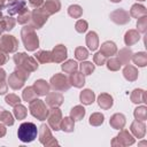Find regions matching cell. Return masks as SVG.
Segmentation results:
<instances>
[{
	"label": "cell",
	"instance_id": "58",
	"mask_svg": "<svg viewBox=\"0 0 147 147\" xmlns=\"http://www.w3.org/2000/svg\"><path fill=\"white\" fill-rule=\"evenodd\" d=\"M2 111H3V108H2V107H0V115H1V113H2Z\"/></svg>",
	"mask_w": 147,
	"mask_h": 147
},
{
	"label": "cell",
	"instance_id": "35",
	"mask_svg": "<svg viewBox=\"0 0 147 147\" xmlns=\"http://www.w3.org/2000/svg\"><path fill=\"white\" fill-rule=\"evenodd\" d=\"M79 69H80V72L84 75V76H88L91 75L94 69H95V64H93L92 62H87V61H82L80 65H79Z\"/></svg>",
	"mask_w": 147,
	"mask_h": 147
},
{
	"label": "cell",
	"instance_id": "23",
	"mask_svg": "<svg viewBox=\"0 0 147 147\" xmlns=\"http://www.w3.org/2000/svg\"><path fill=\"white\" fill-rule=\"evenodd\" d=\"M130 16L133 18H140L144 16H147V9L145 6L140 5V3H134L131 9H130Z\"/></svg>",
	"mask_w": 147,
	"mask_h": 147
},
{
	"label": "cell",
	"instance_id": "9",
	"mask_svg": "<svg viewBox=\"0 0 147 147\" xmlns=\"http://www.w3.org/2000/svg\"><path fill=\"white\" fill-rule=\"evenodd\" d=\"M0 48L7 53H14L18 48L17 39L11 34H3L0 37Z\"/></svg>",
	"mask_w": 147,
	"mask_h": 147
},
{
	"label": "cell",
	"instance_id": "13",
	"mask_svg": "<svg viewBox=\"0 0 147 147\" xmlns=\"http://www.w3.org/2000/svg\"><path fill=\"white\" fill-rule=\"evenodd\" d=\"M109 17H110V20H111L114 23H116V24H118V25H124V24L129 23L130 20H131V18H130L131 16H130L129 11H126V10H124V9H122V8L111 11Z\"/></svg>",
	"mask_w": 147,
	"mask_h": 147
},
{
	"label": "cell",
	"instance_id": "34",
	"mask_svg": "<svg viewBox=\"0 0 147 147\" xmlns=\"http://www.w3.org/2000/svg\"><path fill=\"white\" fill-rule=\"evenodd\" d=\"M85 116V108L83 106H75L70 111V117L74 121H80Z\"/></svg>",
	"mask_w": 147,
	"mask_h": 147
},
{
	"label": "cell",
	"instance_id": "51",
	"mask_svg": "<svg viewBox=\"0 0 147 147\" xmlns=\"http://www.w3.org/2000/svg\"><path fill=\"white\" fill-rule=\"evenodd\" d=\"M7 60H8V57H7L6 53H5L2 49H0V67H1L2 64H5V63L7 62Z\"/></svg>",
	"mask_w": 147,
	"mask_h": 147
},
{
	"label": "cell",
	"instance_id": "25",
	"mask_svg": "<svg viewBox=\"0 0 147 147\" xmlns=\"http://www.w3.org/2000/svg\"><path fill=\"white\" fill-rule=\"evenodd\" d=\"M100 52L105 55V56H111V55H115L117 53V47H116V44L113 42V41H105L102 45H101V49Z\"/></svg>",
	"mask_w": 147,
	"mask_h": 147
},
{
	"label": "cell",
	"instance_id": "1",
	"mask_svg": "<svg viewBox=\"0 0 147 147\" xmlns=\"http://www.w3.org/2000/svg\"><path fill=\"white\" fill-rule=\"evenodd\" d=\"M34 30L36 29L32 25H25L21 30V37H22L23 45L29 52L36 51L39 47V38Z\"/></svg>",
	"mask_w": 147,
	"mask_h": 147
},
{
	"label": "cell",
	"instance_id": "20",
	"mask_svg": "<svg viewBox=\"0 0 147 147\" xmlns=\"http://www.w3.org/2000/svg\"><path fill=\"white\" fill-rule=\"evenodd\" d=\"M68 78H69L70 85H74L77 88H80V87H83L85 85V76L82 72L75 71V72L70 74V76Z\"/></svg>",
	"mask_w": 147,
	"mask_h": 147
},
{
	"label": "cell",
	"instance_id": "24",
	"mask_svg": "<svg viewBox=\"0 0 147 147\" xmlns=\"http://www.w3.org/2000/svg\"><path fill=\"white\" fill-rule=\"evenodd\" d=\"M138 75H139L138 69H137L136 67H133V65L126 64V65L124 67V69H123V76H124V78H125L126 80H129V82H134V80L138 78Z\"/></svg>",
	"mask_w": 147,
	"mask_h": 147
},
{
	"label": "cell",
	"instance_id": "28",
	"mask_svg": "<svg viewBox=\"0 0 147 147\" xmlns=\"http://www.w3.org/2000/svg\"><path fill=\"white\" fill-rule=\"evenodd\" d=\"M86 45L91 51H95L99 47V38L94 31H90L86 34Z\"/></svg>",
	"mask_w": 147,
	"mask_h": 147
},
{
	"label": "cell",
	"instance_id": "41",
	"mask_svg": "<svg viewBox=\"0 0 147 147\" xmlns=\"http://www.w3.org/2000/svg\"><path fill=\"white\" fill-rule=\"evenodd\" d=\"M134 118L138 119V121H146L147 118V108L145 106H140L138 108L134 109Z\"/></svg>",
	"mask_w": 147,
	"mask_h": 147
},
{
	"label": "cell",
	"instance_id": "26",
	"mask_svg": "<svg viewBox=\"0 0 147 147\" xmlns=\"http://www.w3.org/2000/svg\"><path fill=\"white\" fill-rule=\"evenodd\" d=\"M79 100L83 105H91L95 100V94L92 90H88V88L83 90L79 94Z\"/></svg>",
	"mask_w": 147,
	"mask_h": 147
},
{
	"label": "cell",
	"instance_id": "2",
	"mask_svg": "<svg viewBox=\"0 0 147 147\" xmlns=\"http://www.w3.org/2000/svg\"><path fill=\"white\" fill-rule=\"evenodd\" d=\"M13 59L17 68L28 72H33L38 69V61L33 56H29L25 53H16Z\"/></svg>",
	"mask_w": 147,
	"mask_h": 147
},
{
	"label": "cell",
	"instance_id": "17",
	"mask_svg": "<svg viewBox=\"0 0 147 147\" xmlns=\"http://www.w3.org/2000/svg\"><path fill=\"white\" fill-rule=\"evenodd\" d=\"M32 87H33L34 92L37 93V95H40V96L48 94V93H49V88H51L49 84H48L46 80H44V79H38V80H36V82L33 83Z\"/></svg>",
	"mask_w": 147,
	"mask_h": 147
},
{
	"label": "cell",
	"instance_id": "57",
	"mask_svg": "<svg viewBox=\"0 0 147 147\" xmlns=\"http://www.w3.org/2000/svg\"><path fill=\"white\" fill-rule=\"evenodd\" d=\"M110 1H111V2H121L122 0H110Z\"/></svg>",
	"mask_w": 147,
	"mask_h": 147
},
{
	"label": "cell",
	"instance_id": "5",
	"mask_svg": "<svg viewBox=\"0 0 147 147\" xmlns=\"http://www.w3.org/2000/svg\"><path fill=\"white\" fill-rule=\"evenodd\" d=\"M29 110H30L31 115L39 121H45L47 118L48 111H49L47 108V105L42 100H39V99H34L33 101L30 102Z\"/></svg>",
	"mask_w": 147,
	"mask_h": 147
},
{
	"label": "cell",
	"instance_id": "6",
	"mask_svg": "<svg viewBox=\"0 0 147 147\" xmlns=\"http://www.w3.org/2000/svg\"><path fill=\"white\" fill-rule=\"evenodd\" d=\"M49 86L56 92H65L71 85L69 78L64 74H55L49 80Z\"/></svg>",
	"mask_w": 147,
	"mask_h": 147
},
{
	"label": "cell",
	"instance_id": "53",
	"mask_svg": "<svg viewBox=\"0 0 147 147\" xmlns=\"http://www.w3.org/2000/svg\"><path fill=\"white\" fill-rule=\"evenodd\" d=\"M6 132H7V130H6L5 124H3L2 122H0V138H2V137L6 134Z\"/></svg>",
	"mask_w": 147,
	"mask_h": 147
},
{
	"label": "cell",
	"instance_id": "12",
	"mask_svg": "<svg viewBox=\"0 0 147 147\" xmlns=\"http://www.w3.org/2000/svg\"><path fill=\"white\" fill-rule=\"evenodd\" d=\"M48 125L52 127V130L54 131H59L60 130V123L62 119V113L59 108H52L48 111Z\"/></svg>",
	"mask_w": 147,
	"mask_h": 147
},
{
	"label": "cell",
	"instance_id": "33",
	"mask_svg": "<svg viewBox=\"0 0 147 147\" xmlns=\"http://www.w3.org/2000/svg\"><path fill=\"white\" fill-rule=\"evenodd\" d=\"M61 68H62V70H63L65 74H72V72H75V71H77V69H78V63H77L75 60H68V61H65V62H62Z\"/></svg>",
	"mask_w": 147,
	"mask_h": 147
},
{
	"label": "cell",
	"instance_id": "56",
	"mask_svg": "<svg viewBox=\"0 0 147 147\" xmlns=\"http://www.w3.org/2000/svg\"><path fill=\"white\" fill-rule=\"evenodd\" d=\"M5 8V0H0V9L2 10Z\"/></svg>",
	"mask_w": 147,
	"mask_h": 147
},
{
	"label": "cell",
	"instance_id": "47",
	"mask_svg": "<svg viewBox=\"0 0 147 147\" xmlns=\"http://www.w3.org/2000/svg\"><path fill=\"white\" fill-rule=\"evenodd\" d=\"M137 28H138L139 33H146V31H147V16L138 18Z\"/></svg>",
	"mask_w": 147,
	"mask_h": 147
},
{
	"label": "cell",
	"instance_id": "18",
	"mask_svg": "<svg viewBox=\"0 0 147 147\" xmlns=\"http://www.w3.org/2000/svg\"><path fill=\"white\" fill-rule=\"evenodd\" d=\"M98 105L101 109H110L114 105V99L110 94L108 93H101L99 96H98Z\"/></svg>",
	"mask_w": 147,
	"mask_h": 147
},
{
	"label": "cell",
	"instance_id": "27",
	"mask_svg": "<svg viewBox=\"0 0 147 147\" xmlns=\"http://www.w3.org/2000/svg\"><path fill=\"white\" fill-rule=\"evenodd\" d=\"M130 99L133 103H145L146 102V92L141 88H136L132 91Z\"/></svg>",
	"mask_w": 147,
	"mask_h": 147
},
{
	"label": "cell",
	"instance_id": "60",
	"mask_svg": "<svg viewBox=\"0 0 147 147\" xmlns=\"http://www.w3.org/2000/svg\"><path fill=\"white\" fill-rule=\"evenodd\" d=\"M0 49H1V48H0Z\"/></svg>",
	"mask_w": 147,
	"mask_h": 147
},
{
	"label": "cell",
	"instance_id": "42",
	"mask_svg": "<svg viewBox=\"0 0 147 147\" xmlns=\"http://www.w3.org/2000/svg\"><path fill=\"white\" fill-rule=\"evenodd\" d=\"M106 63H107L108 70H110V71H117V70H119V68L122 65L117 57H111V59L107 60Z\"/></svg>",
	"mask_w": 147,
	"mask_h": 147
},
{
	"label": "cell",
	"instance_id": "52",
	"mask_svg": "<svg viewBox=\"0 0 147 147\" xmlns=\"http://www.w3.org/2000/svg\"><path fill=\"white\" fill-rule=\"evenodd\" d=\"M7 90H8V86L5 83V80H0V94H5Z\"/></svg>",
	"mask_w": 147,
	"mask_h": 147
},
{
	"label": "cell",
	"instance_id": "10",
	"mask_svg": "<svg viewBox=\"0 0 147 147\" xmlns=\"http://www.w3.org/2000/svg\"><path fill=\"white\" fill-rule=\"evenodd\" d=\"M7 5L5 6L7 13L11 16V15H18L22 11L28 9L26 6V0H7Z\"/></svg>",
	"mask_w": 147,
	"mask_h": 147
},
{
	"label": "cell",
	"instance_id": "55",
	"mask_svg": "<svg viewBox=\"0 0 147 147\" xmlns=\"http://www.w3.org/2000/svg\"><path fill=\"white\" fill-rule=\"evenodd\" d=\"M5 31V28H3V24H2V22H1V20H0V36H1V33Z\"/></svg>",
	"mask_w": 147,
	"mask_h": 147
},
{
	"label": "cell",
	"instance_id": "19",
	"mask_svg": "<svg viewBox=\"0 0 147 147\" xmlns=\"http://www.w3.org/2000/svg\"><path fill=\"white\" fill-rule=\"evenodd\" d=\"M125 116L123 114H114L110 119H109V124L113 129H116V130H122L124 126H125Z\"/></svg>",
	"mask_w": 147,
	"mask_h": 147
},
{
	"label": "cell",
	"instance_id": "22",
	"mask_svg": "<svg viewBox=\"0 0 147 147\" xmlns=\"http://www.w3.org/2000/svg\"><path fill=\"white\" fill-rule=\"evenodd\" d=\"M42 8H44V9L49 14V16H51V15L57 13V11L61 9V2H60V0H46V1L44 2Z\"/></svg>",
	"mask_w": 147,
	"mask_h": 147
},
{
	"label": "cell",
	"instance_id": "8",
	"mask_svg": "<svg viewBox=\"0 0 147 147\" xmlns=\"http://www.w3.org/2000/svg\"><path fill=\"white\" fill-rule=\"evenodd\" d=\"M38 134H39V141H40L44 146L49 147V146L59 145L57 140L52 136V132H51L48 125H46V124H41L40 127H39Z\"/></svg>",
	"mask_w": 147,
	"mask_h": 147
},
{
	"label": "cell",
	"instance_id": "50",
	"mask_svg": "<svg viewBox=\"0 0 147 147\" xmlns=\"http://www.w3.org/2000/svg\"><path fill=\"white\" fill-rule=\"evenodd\" d=\"M29 3H30V6H32L34 8H38L44 3V0H29Z\"/></svg>",
	"mask_w": 147,
	"mask_h": 147
},
{
	"label": "cell",
	"instance_id": "7",
	"mask_svg": "<svg viewBox=\"0 0 147 147\" xmlns=\"http://www.w3.org/2000/svg\"><path fill=\"white\" fill-rule=\"evenodd\" d=\"M48 17H49V14L42 7H38V8L33 9L31 13V20H30L31 25L34 29H40L47 22Z\"/></svg>",
	"mask_w": 147,
	"mask_h": 147
},
{
	"label": "cell",
	"instance_id": "11",
	"mask_svg": "<svg viewBox=\"0 0 147 147\" xmlns=\"http://www.w3.org/2000/svg\"><path fill=\"white\" fill-rule=\"evenodd\" d=\"M134 144V138L133 136L126 131V130H122L118 136H116L113 140H111V146H130Z\"/></svg>",
	"mask_w": 147,
	"mask_h": 147
},
{
	"label": "cell",
	"instance_id": "32",
	"mask_svg": "<svg viewBox=\"0 0 147 147\" xmlns=\"http://www.w3.org/2000/svg\"><path fill=\"white\" fill-rule=\"evenodd\" d=\"M60 129L63 130L64 132H72L75 129V121L71 117L62 118L61 123H60Z\"/></svg>",
	"mask_w": 147,
	"mask_h": 147
},
{
	"label": "cell",
	"instance_id": "3",
	"mask_svg": "<svg viewBox=\"0 0 147 147\" xmlns=\"http://www.w3.org/2000/svg\"><path fill=\"white\" fill-rule=\"evenodd\" d=\"M38 129L34 123L31 122H24L18 126L17 130V137L23 142H31L37 138Z\"/></svg>",
	"mask_w": 147,
	"mask_h": 147
},
{
	"label": "cell",
	"instance_id": "37",
	"mask_svg": "<svg viewBox=\"0 0 147 147\" xmlns=\"http://www.w3.org/2000/svg\"><path fill=\"white\" fill-rule=\"evenodd\" d=\"M105 121V116L101 114V113H93L91 116H90V124L92 126H100Z\"/></svg>",
	"mask_w": 147,
	"mask_h": 147
},
{
	"label": "cell",
	"instance_id": "38",
	"mask_svg": "<svg viewBox=\"0 0 147 147\" xmlns=\"http://www.w3.org/2000/svg\"><path fill=\"white\" fill-rule=\"evenodd\" d=\"M26 114H28V110L23 105L18 103L14 107V115L17 119H24L26 117Z\"/></svg>",
	"mask_w": 147,
	"mask_h": 147
},
{
	"label": "cell",
	"instance_id": "14",
	"mask_svg": "<svg viewBox=\"0 0 147 147\" xmlns=\"http://www.w3.org/2000/svg\"><path fill=\"white\" fill-rule=\"evenodd\" d=\"M51 53H52V62H55V63H62V62H64V60L68 56L67 55L68 54L67 47L64 45H62V44L56 45Z\"/></svg>",
	"mask_w": 147,
	"mask_h": 147
},
{
	"label": "cell",
	"instance_id": "45",
	"mask_svg": "<svg viewBox=\"0 0 147 147\" xmlns=\"http://www.w3.org/2000/svg\"><path fill=\"white\" fill-rule=\"evenodd\" d=\"M5 101H6V102H7L9 106H11V107H15L16 105L21 103V98H20L18 95H16V94H13V93H10V94L6 95V99H5Z\"/></svg>",
	"mask_w": 147,
	"mask_h": 147
},
{
	"label": "cell",
	"instance_id": "39",
	"mask_svg": "<svg viewBox=\"0 0 147 147\" xmlns=\"http://www.w3.org/2000/svg\"><path fill=\"white\" fill-rule=\"evenodd\" d=\"M0 122H2L5 125L11 126L14 124V117H13L11 113H9L8 110H5L3 109V111L0 115Z\"/></svg>",
	"mask_w": 147,
	"mask_h": 147
},
{
	"label": "cell",
	"instance_id": "29",
	"mask_svg": "<svg viewBox=\"0 0 147 147\" xmlns=\"http://www.w3.org/2000/svg\"><path fill=\"white\" fill-rule=\"evenodd\" d=\"M132 51L131 48L129 47H125V48H122L119 52H118V60L121 62V64H129L131 59H132Z\"/></svg>",
	"mask_w": 147,
	"mask_h": 147
},
{
	"label": "cell",
	"instance_id": "59",
	"mask_svg": "<svg viewBox=\"0 0 147 147\" xmlns=\"http://www.w3.org/2000/svg\"><path fill=\"white\" fill-rule=\"evenodd\" d=\"M138 1H145V0H138Z\"/></svg>",
	"mask_w": 147,
	"mask_h": 147
},
{
	"label": "cell",
	"instance_id": "48",
	"mask_svg": "<svg viewBox=\"0 0 147 147\" xmlns=\"http://www.w3.org/2000/svg\"><path fill=\"white\" fill-rule=\"evenodd\" d=\"M93 61H94V64L96 65H103L107 61V56H105L101 52H98L93 55Z\"/></svg>",
	"mask_w": 147,
	"mask_h": 147
},
{
	"label": "cell",
	"instance_id": "30",
	"mask_svg": "<svg viewBox=\"0 0 147 147\" xmlns=\"http://www.w3.org/2000/svg\"><path fill=\"white\" fill-rule=\"evenodd\" d=\"M33 57L39 63H51L52 62V53L49 51H38Z\"/></svg>",
	"mask_w": 147,
	"mask_h": 147
},
{
	"label": "cell",
	"instance_id": "49",
	"mask_svg": "<svg viewBox=\"0 0 147 147\" xmlns=\"http://www.w3.org/2000/svg\"><path fill=\"white\" fill-rule=\"evenodd\" d=\"M87 26H88V24H87V22H86L85 20H78V21L76 22V24H75V29H76V31L79 32V33L85 32V31L87 30Z\"/></svg>",
	"mask_w": 147,
	"mask_h": 147
},
{
	"label": "cell",
	"instance_id": "40",
	"mask_svg": "<svg viewBox=\"0 0 147 147\" xmlns=\"http://www.w3.org/2000/svg\"><path fill=\"white\" fill-rule=\"evenodd\" d=\"M68 14L74 18H79L83 15V8L78 5H71L68 8Z\"/></svg>",
	"mask_w": 147,
	"mask_h": 147
},
{
	"label": "cell",
	"instance_id": "4",
	"mask_svg": "<svg viewBox=\"0 0 147 147\" xmlns=\"http://www.w3.org/2000/svg\"><path fill=\"white\" fill-rule=\"evenodd\" d=\"M30 76V72L23 70V69H20V68H16L9 76L8 78V85L13 88V90H20L23 87L25 80L29 78Z\"/></svg>",
	"mask_w": 147,
	"mask_h": 147
},
{
	"label": "cell",
	"instance_id": "21",
	"mask_svg": "<svg viewBox=\"0 0 147 147\" xmlns=\"http://www.w3.org/2000/svg\"><path fill=\"white\" fill-rule=\"evenodd\" d=\"M140 40V33L138 30H129L124 36V42L126 46H132Z\"/></svg>",
	"mask_w": 147,
	"mask_h": 147
},
{
	"label": "cell",
	"instance_id": "54",
	"mask_svg": "<svg viewBox=\"0 0 147 147\" xmlns=\"http://www.w3.org/2000/svg\"><path fill=\"white\" fill-rule=\"evenodd\" d=\"M5 79H6V71L2 68H0V80H5Z\"/></svg>",
	"mask_w": 147,
	"mask_h": 147
},
{
	"label": "cell",
	"instance_id": "31",
	"mask_svg": "<svg viewBox=\"0 0 147 147\" xmlns=\"http://www.w3.org/2000/svg\"><path fill=\"white\" fill-rule=\"evenodd\" d=\"M133 63L138 67H145L147 64V53L146 52H138L136 54H132Z\"/></svg>",
	"mask_w": 147,
	"mask_h": 147
},
{
	"label": "cell",
	"instance_id": "36",
	"mask_svg": "<svg viewBox=\"0 0 147 147\" xmlns=\"http://www.w3.org/2000/svg\"><path fill=\"white\" fill-rule=\"evenodd\" d=\"M22 98H23L24 101H26V102L30 103L31 101H33L34 99H37V93L34 92V90H33L32 86H29V87L24 88L23 94H22Z\"/></svg>",
	"mask_w": 147,
	"mask_h": 147
},
{
	"label": "cell",
	"instance_id": "43",
	"mask_svg": "<svg viewBox=\"0 0 147 147\" xmlns=\"http://www.w3.org/2000/svg\"><path fill=\"white\" fill-rule=\"evenodd\" d=\"M1 22H2L3 28H5V30H6V31L11 30V29L15 26V23H16L15 18H13L10 15H8V16H3V17H2V20H1Z\"/></svg>",
	"mask_w": 147,
	"mask_h": 147
},
{
	"label": "cell",
	"instance_id": "46",
	"mask_svg": "<svg viewBox=\"0 0 147 147\" xmlns=\"http://www.w3.org/2000/svg\"><path fill=\"white\" fill-rule=\"evenodd\" d=\"M30 20H31V13L29 11V9H26V10L22 11L21 14H18V17H17L18 24H26Z\"/></svg>",
	"mask_w": 147,
	"mask_h": 147
},
{
	"label": "cell",
	"instance_id": "16",
	"mask_svg": "<svg viewBox=\"0 0 147 147\" xmlns=\"http://www.w3.org/2000/svg\"><path fill=\"white\" fill-rule=\"evenodd\" d=\"M130 130L132 132V134L140 139V138H144L145 137V133H146V125L144 123V121H138L136 119L134 122H132L131 126H130Z\"/></svg>",
	"mask_w": 147,
	"mask_h": 147
},
{
	"label": "cell",
	"instance_id": "15",
	"mask_svg": "<svg viewBox=\"0 0 147 147\" xmlns=\"http://www.w3.org/2000/svg\"><path fill=\"white\" fill-rule=\"evenodd\" d=\"M45 103L49 108H59L63 103V95L61 93H57L56 91L48 93V94H46Z\"/></svg>",
	"mask_w": 147,
	"mask_h": 147
},
{
	"label": "cell",
	"instance_id": "44",
	"mask_svg": "<svg viewBox=\"0 0 147 147\" xmlns=\"http://www.w3.org/2000/svg\"><path fill=\"white\" fill-rule=\"evenodd\" d=\"M75 57L79 61H85L88 57V51L85 47H77L75 49Z\"/></svg>",
	"mask_w": 147,
	"mask_h": 147
}]
</instances>
